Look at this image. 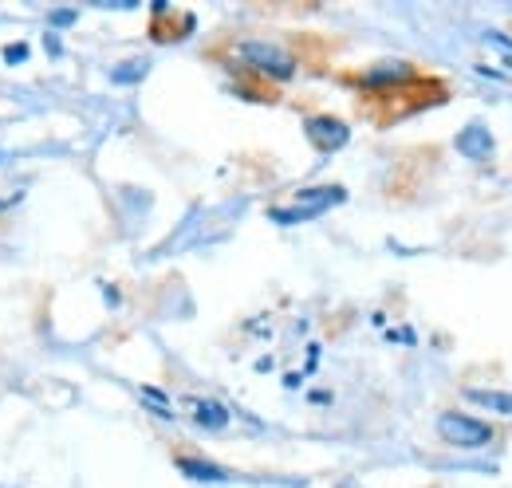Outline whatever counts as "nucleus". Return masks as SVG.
I'll return each instance as SVG.
<instances>
[{
    "instance_id": "f257e3e1",
    "label": "nucleus",
    "mask_w": 512,
    "mask_h": 488,
    "mask_svg": "<svg viewBox=\"0 0 512 488\" xmlns=\"http://www.w3.org/2000/svg\"><path fill=\"white\" fill-rule=\"evenodd\" d=\"M237 56L249 63V67H256V71L272 75V79H292V75H296V60H292L284 48L264 44V40H245V44H237Z\"/></svg>"
},
{
    "instance_id": "f03ea898",
    "label": "nucleus",
    "mask_w": 512,
    "mask_h": 488,
    "mask_svg": "<svg viewBox=\"0 0 512 488\" xmlns=\"http://www.w3.org/2000/svg\"><path fill=\"white\" fill-rule=\"evenodd\" d=\"M438 433L446 437L449 445H457V449H481V445L493 441V429L485 426V422H477L469 414H453V410L438 418Z\"/></svg>"
},
{
    "instance_id": "7ed1b4c3",
    "label": "nucleus",
    "mask_w": 512,
    "mask_h": 488,
    "mask_svg": "<svg viewBox=\"0 0 512 488\" xmlns=\"http://www.w3.org/2000/svg\"><path fill=\"white\" fill-rule=\"evenodd\" d=\"M308 138L320 150H339L351 138V130H347V122L331 119V115H316V119H308Z\"/></svg>"
},
{
    "instance_id": "20e7f679",
    "label": "nucleus",
    "mask_w": 512,
    "mask_h": 488,
    "mask_svg": "<svg viewBox=\"0 0 512 488\" xmlns=\"http://www.w3.org/2000/svg\"><path fill=\"white\" fill-rule=\"evenodd\" d=\"M178 469H182L190 481H205V485H221V481H229V473H225L221 465L201 461V457H182V461H178Z\"/></svg>"
},
{
    "instance_id": "39448f33",
    "label": "nucleus",
    "mask_w": 512,
    "mask_h": 488,
    "mask_svg": "<svg viewBox=\"0 0 512 488\" xmlns=\"http://www.w3.org/2000/svg\"><path fill=\"white\" fill-rule=\"evenodd\" d=\"M457 150L469 158H489L493 154V134L485 126H469L465 134H457Z\"/></svg>"
},
{
    "instance_id": "423d86ee",
    "label": "nucleus",
    "mask_w": 512,
    "mask_h": 488,
    "mask_svg": "<svg viewBox=\"0 0 512 488\" xmlns=\"http://www.w3.org/2000/svg\"><path fill=\"white\" fill-rule=\"evenodd\" d=\"M402 79H410V63H379L375 71H367V75H363V83H367V87H383V83H402Z\"/></svg>"
},
{
    "instance_id": "0eeeda50",
    "label": "nucleus",
    "mask_w": 512,
    "mask_h": 488,
    "mask_svg": "<svg viewBox=\"0 0 512 488\" xmlns=\"http://www.w3.org/2000/svg\"><path fill=\"white\" fill-rule=\"evenodd\" d=\"M193 418H197V426H205V429L229 426V410H225L221 402H193Z\"/></svg>"
},
{
    "instance_id": "6e6552de",
    "label": "nucleus",
    "mask_w": 512,
    "mask_h": 488,
    "mask_svg": "<svg viewBox=\"0 0 512 488\" xmlns=\"http://www.w3.org/2000/svg\"><path fill=\"white\" fill-rule=\"evenodd\" d=\"M469 402L485 406V410H497V414H512V394H497V390H465Z\"/></svg>"
},
{
    "instance_id": "1a4fd4ad",
    "label": "nucleus",
    "mask_w": 512,
    "mask_h": 488,
    "mask_svg": "<svg viewBox=\"0 0 512 488\" xmlns=\"http://www.w3.org/2000/svg\"><path fill=\"white\" fill-rule=\"evenodd\" d=\"M146 67H150V63H146V60H130V63H119V67H115V71H111V79H115V83H138V79H142V75H146Z\"/></svg>"
},
{
    "instance_id": "9d476101",
    "label": "nucleus",
    "mask_w": 512,
    "mask_h": 488,
    "mask_svg": "<svg viewBox=\"0 0 512 488\" xmlns=\"http://www.w3.org/2000/svg\"><path fill=\"white\" fill-rule=\"evenodd\" d=\"M142 398L158 406V418H174V414H170V402H166V394H162V390H154V386H142Z\"/></svg>"
},
{
    "instance_id": "9b49d317",
    "label": "nucleus",
    "mask_w": 512,
    "mask_h": 488,
    "mask_svg": "<svg viewBox=\"0 0 512 488\" xmlns=\"http://www.w3.org/2000/svg\"><path fill=\"white\" fill-rule=\"evenodd\" d=\"M0 56H4V63H8V67H16V63L28 60V44H24V40H16V44H4V52H0Z\"/></svg>"
},
{
    "instance_id": "f8f14e48",
    "label": "nucleus",
    "mask_w": 512,
    "mask_h": 488,
    "mask_svg": "<svg viewBox=\"0 0 512 488\" xmlns=\"http://www.w3.org/2000/svg\"><path fill=\"white\" fill-rule=\"evenodd\" d=\"M75 16H79L75 8H56V12L48 16V24H56V28H67V24H75Z\"/></svg>"
},
{
    "instance_id": "ddd939ff",
    "label": "nucleus",
    "mask_w": 512,
    "mask_h": 488,
    "mask_svg": "<svg viewBox=\"0 0 512 488\" xmlns=\"http://www.w3.org/2000/svg\"><path fill=\"white\" fill-rule=\"evenodd\" d=\"M339 488H359V481H343Z\"/></svg>"
},
{
    "instance_id": "4468645a",
    "label": "nucleus",
    "mask_w": 512,
    "mask_h": 488,
    "mask_svg": "<svg viewBox=\"0 0 512 488\" xmlns=\"http://www.w3.org/2000/svg\"><path fill=\"white\" fill-rule=\"evenodd\" d=\"M4 205H8V201H0V209H4Z\"/></svg>"
}]
</instances>
